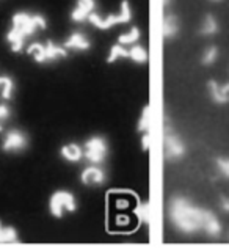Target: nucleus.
Returning <instances> with one entry per match:
<instances>
[{
    "label": "nucleus",
    "mask_w": 229,
    "mask_h": 248,
    "mask_svg": "<svg viewBox=\"0 0 229 248\" xmlns=\"http://www.w3.org/2000/svg\"><path fill=\"white\" fill-rule=\"evenodd\" d=\"M168 218L184 236L209 234L218 228L220 220L212 211L195 206L184 195H173L168 201Z\"/></svg>",
    "instance_id": "obj_1"
},
{
    "label": "nucleus",
    "mask_w": 229,
    "mask_h": 248,
    "mask_svg": "<svg viewBox=\"0 0 229 248\" xmlns=\"http://www.w3.org/2000/svg\"><path fill=\"white\" fill-rule=\"evenodd\" d=\"M47 19L39 13L17 11L11 19V27L6 33V43L10 44V49L19 54L24 49L25 41L30 36H33L36 31L46 30Z\"/></svg>",
    "instance_id": "obj_2"
},
{
    "label": "nucleus",
    "mask_w": 229,
    "mask_h": 248,
    "mask_svg": "<svg viewBox=\"0 0 229 248\" xmlns=\"http://www.w3.org/2000/svg\"><path fill=\"white\" fill-rule=\"evenodd\" d=\"M68 49L64 47L63 44H57L54 41H46V43H31L27 47V54L30 57H33V60L36 63H54L58 60H63V58L68 57Z\"/></svg>",
    "instance_id": "obj_3"
},
{
    "label": "nucleus",
    "mask_w": 229,
    "mask_h": 248,
    "mask_svg": "<svg viewBox=\"0 0 229 248\" xmlns=\"http://www.w3.org/2000/svg\"><path fill=\"white\" fill-rule=\"evenodd\" d=\"M130 21H132V6H130L129 0H122L118 13L101 16L99 13L94 11V13H91L88 17V22L99 30H110L112 27H115V25L129 24Z\"/></svg>",
    "instance_id": "obj_4"
},
{
    "label": "nucleus",
    "mask_w": 229,
    "mask_h": 248,
    "mask_svg": "<svg viewBox=\"0 0 229 248\" xmlns=\"http://www.w3.org/2000/svg\"><path fill=\"white\" fill-rule=\"evenodd\" d=\"M83 159L91 165H104L108 157L110 148L106 137L91 135L83 141Z\"/></svg>",
    "instance_id": "obj_5"
},
{
    "label": "nucleus",
    "mask_w": 229,
    "mask_h": 248,
    "mask_svg": "<svg viewBox=\"0 0 229 248\" xmlns=\"http://www.w3.org/2000/svg\"><path fill=\"white\" fill-rule=\"evenodd\" d=\"M187 148L182 139L173 130L171 124H165V130H163V154H165L167 162H179L185 157Z\"/></svg>",
    "instance_id": "obj_6"
},
{
    "label": "nucleus",
    "mask_w": 229,
    "mask_h": 248,
    "mask_svg": "<svg viewBox=\"0 0 229 248\" xmlns=\"http://www.w3.org/2000/svg\"><path fill=\"white\" fill-rule=\"evenodd\" d=\"M77 211V200L74 197V193H71L68 190H57L52 193V197L49 200V212L52 214V217L61 218L64 214H73Z\"/></svg>",
    "instance_id": "obj_7"
},
{
    "label": "nucleus",
    "mask_w": 229,
    "mask_h": 248,
    "mask_svg": "<svg viewBox=\"0 0 229 248\" xmlns=\"http://www.w3.org/2000/svg\"><path fill=\"white\" fill-rule=\"evenodd\" d=\"M29 146V137L19 129H11L6 132L2 141V149L5 153H22Z\"/></svg>",
    "instance_id": "obj_8"
},
{
    "label": "nucleus",
    "mask_w": 229,
    "mask_h": 248,
    "mask_svg": "<svg viewBox=\"0 0 229 248\" xmlns=\"http://www.w3.org/2000/svg\"><path fill=\"white\" fill-rule=\"evenodd\" d=\"M107 173L102 165H88L80 171V182L87 187H101L106 184Z\"/></svg>",
    "instance_id": "obj_9"
},
{
    "label": "nucleus",
    "mask_w": 229,
    "mask_h": 248,
    "mask_svg": "<svg viewBox=\"0 0 229 248\" xmlns=\"http://www.w3.org/2000/svg\"><path fill=\"white\" fill-rule=\"evenodd\" d=\"M97 10V2L96 0H77L73 11H71V21L76 24H82L88 21L91 13Z\"/></svg>",
    "instance_id": "obj_10"
},
{
    "label": "nucleus",
    "mask_w": 229,
    "mask_h": 248,
    "mask_svg": "<svg viewBox=\"0 0 229 248\" xmlns=\"http://www.w3.org/2000/svg\"><path fill=\"white\" fill-rule=\"evenodd\" d=\"M63 46L66 47L68 50H73V52H88L91 49V41L88 40V36L83 33L80 30H74L71 33L66 41L63 43Z\"/></svg>",
    "instance_id": "obj_11"
},
{
    "label": "nucleus",
    "mask_w": 229,
    "mask_h": 248,
    "mask_svg": "<svg viewBox=\"0 0 229 248\" xmlns=\"http://www.w3.org/2000/svg\"><path fill=\"white\" fill-rule=\"evenodd\" d=\"M181 33V24H179V17L174 15V13H167L165 17H163V24H162V35L167 41H173L179 36Z\"/></svg>",
    "instance_id": "obj_12"
},
{
    "label": "nucleus",
    "mask_w": 229,
    "mask_h": 248,
    "mask_svg": "<svg viewBox=\"0 0 229 248\" xmlns=\"http://www.w3.org/2000/svg\"><path fill=\"white\" fill-rule=\"evenodd\" d=\"M60 155L63 160H66L68 164H78L83 160V148L78 143H66L60 149Z\"/></svg>",
    "instance_id": "obj_13"
},
{
    "label": "nucleus",
    "mask_w": 229,
    "mask_h": 248,
    "mask_svg": "<svg viewBox=\"0 0 229 248\" xmlns=\"http://www.w3.org/2000/svg\"><path fill=\"white\" fill-rule=\"evenodd\" d=\"M220 31V24L217 21V17H215L212 13H207L202 17V21L199 24V29H198V33L201 36H206V38H211V36H215Z\"/></svg>",
    "instance_id": "obj_14"
},
{
    "label": "nucleus",
    "mask_w": 229,
    "mask_h": 248,
    "mask_svg": "<svg viewBox=\"0 0 229 248\" xmlns=\"http://www.w3.org/2000/svg\"><path fill=\"white\" fill-rule=\"evenodd\" d=\"M207 93H209V97L212 99L214 104H218V106H225V104L229 102V97L225 94L223 88H221V85L215 80V79H211L207 82Z\"/></svg>",
    "instance_id": "obj_15"
},
{
    "label": "nucleus",
    "mask_w": 229,
    "mask_h": 248,
    "mask_svg": "<svg viewBox=\"0 0 229 248\" xmlns=\"http://www.w3.org/2000/svg\"><path fill=\"white\" fill-rule=\"evenodd\" d=\"M151 126H153V110H151V106H145L141 110L138 123H137V130H138L140 134H145L151 130Z\"/></svg>",
    "instance_id": "obj_16"
},
{
    "label": "nucleus",
    "mask_w": 229,
    "mask_h": 248,
    "mask_svg": "<svg viewBox=\"0 0 229 248\" xmlns=\"http://www.w3.org/2000/svg\"><path fill=\"white\" fill-rule=\"evenodd\" d=\"M122 58H129V49H127V46H122L120 43L113 44L112 47H110V50H108L107 63L108 64H113L118 60H122Z\"/></svg>",
    "instance_id": "obj_17"
},
{
    "label": "nucleus",
    "mask_w": 229,
    "mask_h": 248,
    "mask_svg": "<svg viewBox=\"0 0 229 248\" xmlns=\"http://www.w3.org/2000/svg\"><path fill=\"white\" fill-rule=\"evenodd\" d=\"M141 40V31L138 27H132L129 29L127 31H124L120 36H118V43L122 46H134L138 44V41Z\"/></svg>",
    "instance_id": "obj_18"
},
{
    "label": "nucleus",
    "mask_w": 229,
    "mask_h": 248,
    "mask_svg": "<svg viewBox=\"0 0 229 248\" xmlns=\"http://www.w3.org/2000/svg\"><path fill=\"white\" fill-rule=\"evenodd\" d=\"M148 50L140 44H134L130 46L129 49V60H132L135 64H145L148 63Z\"/></svg>",
    "instance_id": "obj_19"
},
{
    "label": "nucleus",
    "mask_w": 229,
    "mask_h": 248,
    "mask_svg": "<svg viewBox=\"0 0 229 248\" xmlns=\"http://www.w3.org/2000/svg\"><path fill=\"white\" fill-rule=\"evenodd\" d=\"M0 244H19V236L17 231L11 226H3V223L0 221Z\"/></svg>",
    "instance_id": "obj_20"
},
{
    "label": "nucleus",
    "mask_w": 229,
    "mask_h": 248,
    "mask_svg": "<svg viewBox=\"0 0 229 248\" xmlns=\"http://www.w3.org/2000/svg\"><path fill=\"white\" fill-rule=\"evenodd\" d=\"M218 55H220V50L217 46L215 44L207 46L201 54V64L202 66H212V64H215V62L218 60Z\"/></svg>",
    "instance_id": "obj_21"
},
{
    "label": "nucleus",
    "mask_w": 229,
    "mask_h": 248,
    "mask_svg": "<svg viewBox=\"0 0 229 248\" xmlns=\"http://www.w3.org/2000/svg\"><path fill=\"white\" fill-rule=\"evenodd\" d=\"M15 90L16 83L10 76H0V91H2L3 99H11L13 94H15Z\"/></svg>",
    "instance_id": "obj_22"
},
{
    "label": "nucleus",
    "mask_w": 229,
    "mask_h": 248,
    "mask_svg": "<svg viewBox=\"0 0 229 248\" xmlns=\"http://www.w3.org/2000/svg\"><path fill=\"white\" fill-rule=\"evenodd\" d=\"M215 170L220 178H223L225 181L229 182V157H217L215 159Z\"/></svg>",
    "instance_id": "obj_23"
},
{
    "label": "nucleus",
    "mask_w": 229,
    "mask_h": 248,
    "mask_svg": "<svg viewBox=\"0 0 229 248\" xmlns=\"http://www.w3.org/2000/svg\"><path fill=\"white\" fill-rule=\"evenodd\" d=\"M135 217H138V220H141L143 223H149L151 221V206L149 203H141L134 209Z\"/></svg>",
    "instance_id": "obj_24"
},
{
    "label": "nucleus",
    "mask_w": 229,
    "mask_h": 248,
    "mask_svg": "<svg viewBox=\"0 0 229 248\" xmlns=\"http://www.w3.org/2000/svg\"><path fill=\"white\" fill-rule=\"evenodd\" d=\"M10 116H11V108H10V106H8V104H2V106H0V132L3 130L5 124L8 123Z\"/></svg>",
    "instance_id": "obj_25"
},
{
    "label": "nucleus",
    "mask_w": 229,
    "mask_h": 248,
    "mask_svg": "<svg viewBox=\"0 0 229 248\" xmlns=\"http://www.w3.org/2000/svg\"><path fill=\"white\" fill-rule=\"evenodd\" d=\"M218 207L223 214H229V197L226 195H218Z\"/></svg>",
    "instance_id": "obj_26"
},
{
    "label": "nucleus",
    "mask_w": 229,
    "mask_h": 248,
    "mask_svg": "<svg viewBox=\"0 0 229 248\" xmlns=\"http://www.w3.org/2000/svg\"><path fill=\"white\" fill-rule=\"evenodd\" d=\"M141 149L143 151H149V148H151V134L149 132H145L141 134Z\"/></svg>",
    "instance_id": "obj_27"
},
{
    "label": "nucleus",
    "mask_w": 229,
    "mask_h": 248,
    "mask_svg": "<svg viewBox=\"0 0 229 248\" xmlns=\"http://www.w3.org/2000/svg\"><path fill=\"white\" fill-rule=\"evenodd\" d=\"M221 88H223V91H225V94L229 97V82L228 83H225V85H221Z\"/></svg>",
    "instance_id": "obj_28"
},
{
    "label": "nucleus",
    "mask_w": 229,
    "mask_h": 248,
    "mask_svg": "<svg viewBox=\"0 0 229 248\" xmlns=\"http://www.w3.org/2000/svg\"><path fill=\"white\" fill-rule=\"evenodd\" d=\"M171 3H173V0H163V5H165L167 8L168 6H171Z\"/></svg>",
    "instance_id": "obj_29"
},
{
    "label": "nucleus",
    "mask_w": 229,
    "mask_h": 248,
    "mask_svg": "<svg viewBox=\"0 0 229 248\" xmlns=\"http://www.w3.org/2000/svg\"><path fill=\"white\" fill-rule=\"evenodd\" d=\"M211 2H215V3H217V2H221V0H211Z\"/></svg>",
    "instance_id": "obj_30"
},
{
    "label": "nucleus",
    "mask_w": 229,
    "mask_h": 248,
    "mask_svg": "<svg viewBox=\"0 0 229 248\" xmlns=\"http://www.w3.org/2000/svg\"><path fill=\"white\" fill-rule=\"evenodd\" d=\"M228 240H229V230H228Z\"/></svg>",
    "instance_id": "obj_31"
}]
</instances>
